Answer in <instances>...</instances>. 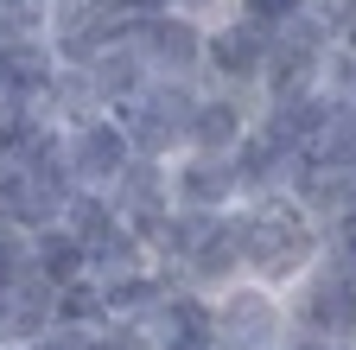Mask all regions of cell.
<instances>
[{"instance_id":"1","label":"cell","mask_w":356,"mask_h":350,"mask_svg":"<svg viewBox=\"0 0 356 350\" xmlns=\"http://www.w3.org/2000/svg\"><path fill=\"white\" fill-rule=\"evenodd\" d=\"M242 248H248V280L274 287V293H293L331 255V230L280 191V198L242 204Z\"/></svg>"},{"instance_id":"2","label":"cell","mask_w":356,"mask_h":350,"mask_svg":"<svg viewBox=\"0 0 356 350\" xmlns=\"http://www.w3.org/2000/svg\"><path fill=\"white\" fill-rule=\"evenodd\" d=\"M204 96V83H178V77H153L134 102L115 109V121L127 127V141L140 159H178L191 141V109Z\"/></svg>"},{"instance_id":"3","label":"cell","mask_w":356,"mask_h":350,"mask_svg":"<svg viewBox=\"0 0 356 350\" xmlns=\"http://www.w3.org/2000/svg\"><path fill=\"white\" fill-rule=\"evenodd\" d=\"M293 331L299 337H318V344H356V261L325 255L293 293Z\"/></svg>"},{"instance_id":"4","label":"cell","mask_w":356,"mask_h":350,"mask_svg":"<svg viewBox=\"0 0 356 350\" xmlns=\"http://www.w3.org/2000/svg\"><path fill=\"white\" fill-rule=\"evenodd\" d=\"M293 344V305L286 293L236 280L216 293V350H286Z\"/></svg>"},{"instance_id":"5","label":"cell","mask_w":356,"mask_h":350,"mask_svg":"<svg viewBox=\"0 0 356 350\" xmlns=\"http://www.w3.org/2000/svg\"><path fill=\"white\" fill-rule=\"evenodd\" d=\"M267 51L274 38L248 19H210V38H204V90H236V96H254L261 102V77H267Z\"/></svg>"},{"instance_id":"6","label":"cell","mask_w":356,"mask_h":350,"mask_svg":"<svg viewBox=\"0 0 356 350\" xmlns=\"http://www.w3.org/2000/svg\"><path fill=\"white\" fill-rule=\"evenodd\" d=\"M204 38H210V26L178 7H140V26H134V45H140L147 70L178 77V83H204Z\"/></svg>"},{"instance_id":"7","label":"cell","mask_w":356,"mask_h":350,"mask_svg":"<svg viewBox=\"0 0 356 350\" xmlns=\"http://www.w3.org/2000/svg\"><path fill=\"white\" fill-rule=\"evenodd\" d=\"M108 204H115L121 223L153 248L165 236V223H172V210H178V198H172V159H134L121 179H115Z\"/></svg>"},{"instance_id":"8","label":"cell","mask_w":356,"mask_h":350,"mask_svg":"<svg viewBox=\"0 0 356 350\" xmlns=\"http://www.w3.org/2000/svg\"><path fill=\"white\" fill-rule=\"evenodd\" d=\"M64 141H70V179H76V191H115V179L140 159L115 115H89V121L64 127Z\"/></svg>"},{"instance_id":"9","label":"cell","mask_w":356,"mask_h":350,"mask_svg":"<svg viewBox=\"0 0 356 350\" xmlns=\"http://www.w3.org/2000/svg\"><path fill=\"white\" fill-rule=\"evenodd\" d=\"M254 115L261 102L254 96H236V90H204L197 109H191V141L185 153H242V141L254 134Z\"/></svg>"},{"instance_id":"10","label":"cell","mask_w":356,"mask_h":350,"mask_svg":"<svg viewBox=\"0 0 356 350\" xmlns=\"http://www.w3.org/2000/svg\"><path fill=\"white\" fill-rule=\"evenodd\" d=\"M172 198H178V210H236L242 172L229 153H178L172 159Z\"/></svg>"},{"instance_id":"11","label":"cell","mask_w":356,"mask_h":350,"mask_svg":"<svg viewBox=\"0 0 356 350\" xmlns=\"http://www.w3.org/2000/svg\"><path fill=\"white\" fill-rule=\"evenodd\" d=\"M0 312H7V350H26L44 331H58V287L44 274H26L13 293H0Z\"/></svg>"},{"instance_id":"12","label":"cell","mask_w":356,"mask_h":350,"mask_svg":"<svg viewBox=\"0 0 356 350\" xmlns=\"http://www.w3.org/2000/svg\"><path fill=\"white\" fill-rule=\"evenodd\" d=\"M32 274H44L51 287H70V280H83L89 274V255H83V242L58 223V230H38L32 236Z\"/></svg>"},{"instance_id":"13","label":"cell","mask_w":356,"mask_h":350,"mask_svg":"<svg viewBox=\"0 0 356 350\" xmlns=\"http://www.w3.org/2000/svg\"><path fill=\"white\" fill-rule=\"evenodd\" d=\"M312 159H325L337 172H356V102H331L325 109V127L312 141Z\"/></svg>"},{"instance_id":"14","label":"cell","mask_w":356,"mask_h":350,"mask_svg":"<svg viewBox=\"0 0 356 350\" xmlns=\"http://www.w3.org/2000/svg\"><path fill=\"white\" fill-rule=\"evenodd\" d=\"M312 7H318V0H229V13L248 19V26H261L267 38L286 32V26H293L299 13H312Z\"/></svg>"},{"instance_id":"15","label":"cell","mask_w":356,"mask_h":350,"mask_svg":"<svg viewBox=\"0 0 356 350\" xmlns=\"http://www.w3.org/2000/svg\"><path fill=\"white\" fill-rule=\"evenodd\" d=\"M0 38H51V0H0Z\"/></svg>"},{"instance_id":"16","label":"cell","mask_w":356,"mask_h":350,"mask_svg":"<svg viewBox=\"0 0 356 350\" xmlns=\"http://www.w3.org/2000/svg\"><path fill=\"white\" fill-rule=\"evenodd\" d=\"M26 274H32V236H19V230L0 223V293H13Z\"/></svg>"},{"instance_id":"17","label":"cell","mask_w":356,"mask_h":350,"mask_svg":"<svg viewBox=\"0 0 356 350\" xmlns=\"http://www.w3.org/2000/svg\"><path fill=\"white\" fill-rule=\"evenodd\" d=\"M26 350H102V331H89V325H58V331H44L38 344Z\"/></svg>"},{"instance_id":"18","label":"cell","mask_w":356,"mask_h":350,"mask_svg":"<svg viewBox=\"0 0 356 350\" xmlns=\"http://www.w3.org/2000/svg\"><path fill=\"white\" fill-rule=\"evenodd\" d=\"M331 7V26H337V38H350L356 45V0H325Z\"/></svg>"}]
</instances>
